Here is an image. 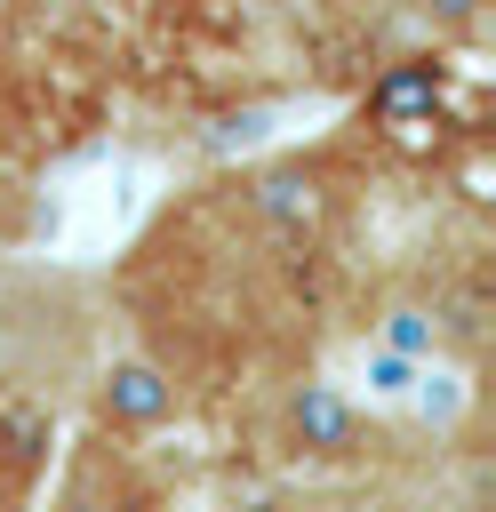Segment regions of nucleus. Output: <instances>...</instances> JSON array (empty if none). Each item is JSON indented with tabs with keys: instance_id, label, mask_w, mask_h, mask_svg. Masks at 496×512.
I'll return each instance as SVG.
<instances>
[{
	"instance_id": "nucleus-1",
	"label": "nucleus",
	"mask_w": 496,
	"mask_h": 512,
	"mask_svg": "<svg viewBox=\"0 0 496 512\" xmlns=\"http://www.w3.org/2000/svg\"><path fill=\"white\" fill-rule=\"evenodd\" d=\"M96 368V304L72 272H0V392L56 400Z\"/></svg>"
},
{
	"instance_id": "nucleus-2",
	"label": "nucleus",
	"mask_w": 496,
	"mask_h": 512,
	"mask_svg": "<svg viewBox=\"0 0 496 512\" xmlns=\"http://www.w3.org/2000/svg\"><path fill=\"white\" fill-rule=\"evenodd\" d=\"M80 392H88L96 440H120V448H136V440H152V432H168L184 416V376L160 352H144V344L96 352V368L80 376Z\"/></svg>"
},
{
	"instance_id": "nucleus-3",
	"label": "nucleus",
	"mask_w": 496,
	"mask_h": 512,
	"mask_svg": "<svg viewBox=\"0 0 496 512\" xmlns=\"http://www.w3.org/2000/svg\"><path fill=\"white\" fill-rule=\"evenodd\" d=\"M272 448H288L296 464H368L376 448V424L336 392V384H280V408H272Z\"/></svg>"
},
{
	"instance_id": "nucleus-4",
	"label": "nucleus",
	"mask_w": 496,
	"mask_h": 512,
	"mask_svg": "<svg viewBox=\"0 0 496 512\" xmlns=\"http://www.w3.org/2000/svg\"><path fill=\"white\" fill-rule=\"evenodd\" d=\"M440 96H448V64H440V56H392V64L376 72V88H368L360 112H368L376 128H432Z\"/></svg>"
},
{
	"instance_id": "nucleus-5",
	"label": "nucleus",
	"mask_w": 496,
	"mask_h": 512,
	"mask_svg": "<svg viewBox=\"0 0 496 512\" xmlns=\"http://www.w3.org/2000/svg\"><path fill=\"white\" fill-rule=\"evenodd\" d=\"M416 8H424V24L448 32V40H480V32H488V0H416Z\"/></svg>"
}]
</instances>
